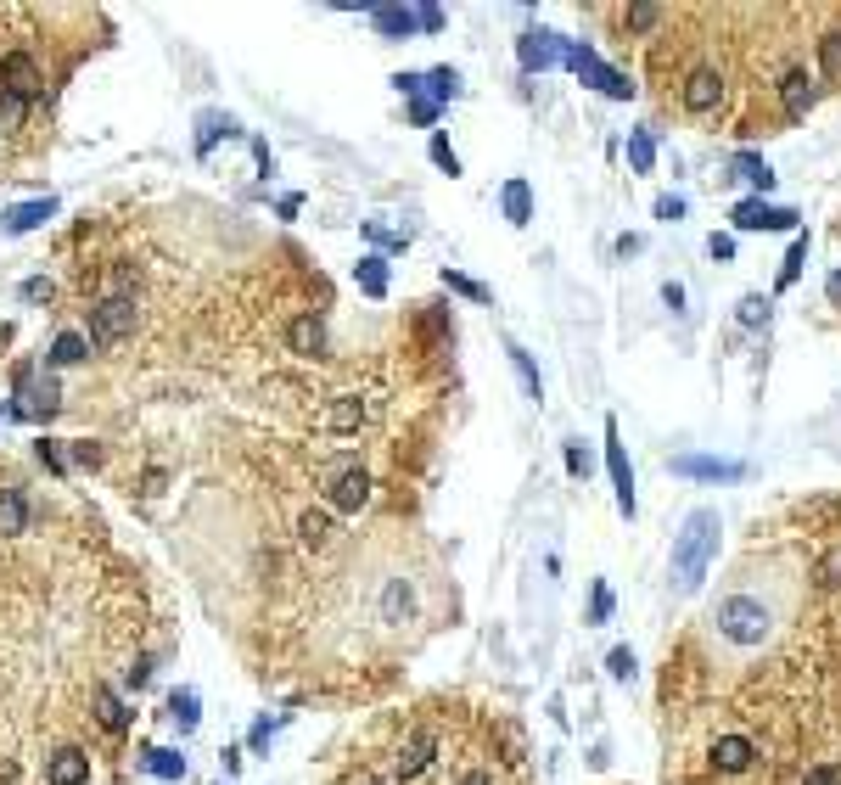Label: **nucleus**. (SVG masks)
I'll use <instances>...</instances> for the list:
<instances>
[{"label":"nucleus","mask_w":841,"mask_h":785,"mask_svg":"<svg viewBox=\"0 0 841 785\" xmlns=\"http://www.w3.org/2000/svg\"><path fill=\"white\" fill-rule=\"evenodd\" d=\"M718 533H724L718 511H690L685 516V533L673 539V584L685 589V595H690V589H701V578H707V567H713Z\"/></svg>","instance_id":"obj_1"},{"label":"nucleus","mask_w":841,"mask_h":785,"mask_svg":"<svg viewBox=\"0 0 841 785\" xmlns=\"http://www.w3.org/2000/svg\"><path fill=\"white\" fill-rule=\"evenodd\" d=\"M713 623H718V634H724L729 645H763L774 617H769V606L752 600V595H724L718 600V612H713Z\"/></svg>","instance_id":"obj_2"},{"label":"nucleus","mask_w":841,"mask_h":785,"mask_svg":"<svg viewBox=\"0 0 841 785\" xmlns=\"http://www.w3.org/2000/svg\"><path fill=\"white\" fill-rule=\"evenodd\" d=\"M62 410V393L51 376H40L34 365L17 371V404H6V415H29V421H51Z\"/></svg>","instance_id":"obj_3"},{"label":"nucleus","mask_w":841,"mask_h":785,"mask_svg":"<svg viewBox=\"0 0 841 785\" xmlns=\"http://www.w3.org/2000/svg\"><path fill=\"white\" fill-rule=\"evenodd\" d=\"M135 331V298H101L90 309V343L96 348H113Z\"/></svg>","instance_id":"obj_4"},{"label":"nucleus","mask_w":841,"mask_h":785,"mask_svg":"<svg viewBox=\"0 0 841 785\" xmlns=\"http://www.w3.org/2000/svg\"><path fill=\"white\" fill-rule=\"evenodd\" d=\"M561 62H572V68L584 73V79L600 90V96H612V101H628V96H634V85H628L617 68H606V62H600L589 45H561Z\"/></svg>","instance_id":"obj_5"},{"label":"nucleus","mask_w":841,"mask_h":785,"mask_svg":"<svg viewBox=\"0 0 841 785\" xmlns=\"http://www.w3.org/2000/svg\"><path fill=\"white\" fill-rule=\"evenodd\" d=\"M679 101H685V113L713 118L718 107H724V73H718V68H696L685 79V90H679Z\"/></svg>","instance_id":"obj_6"},{"label":"nucleus","mask_w":841,"mask_h":785,"mask_svg":"<svg viewBox=\"0 0 841 785\" xmlns=\"http://www.w3.org/2000/svg\"><path fill=\"white\" fill-rule=\"evenodd\" d=\"M774 90H780V113L791 118V124H797V118H808V113H813V101H819V90H813V73H808V68H785Z\"/></svg>","instance_id":"obj_7"},{"label":"nucleus","mask_w":841,"mask_h":785,"mask_svg":"<svg viewBox=\"0 0 841 785\" xmlns=\"http://www.w3.org/2000/svg\"><path fill=\"white\" fill-rule=\"evenodd\" d=\"M735 230H797V214L791 208H774V202H763V197H746V202H735Z\"/></svg>","instance_id":"obj_8"},{"label":"nucleus","mask_w":841,"mask_h":785,"mask_svg":"<svg viewBox=\"0 0 841 785\" xmlns=\"http://www.w3.org/2000/svg\"><path fill=\"white\" fill-rule=\"evenodd\" d=\"M432 752H438V729H427V724L410 729L404 746H399V757H393V774H399V780H415V774L432 763Z\"/></svg>","instance_id":"obj_9"},{"label":"nucleus","mask_w":841,"mask_h":785,"mask_svg":"<svg viewBox=\"0 0 841 785\" xmlns=\"http://www.w3.org/2000/svg\"><path fill=\"white\" fill-rule=\"evenodd\" d=\"M326 500L337 505V511H359V505L371 500V471H365V466H343V471H331Z\"/></svg>","instance_id":"obj_10"},{"label":"nucleus","mask_w":841,"mask_h":785,"mask_svg":"<svg viewBox=\"0 0 841 785\" xmlns=\"http://www.w3.org/2000/svg\"><path fill=\"white\" fill-rule=\"evenodd\" d=\"M606 466H612V483H617V511L634 516V466H628V455H623L617 421H606Z\"/></svg>","instance_id":"obj_11"},{"label":"nucleus","mask_w":841,"mask_h":785,"mask_svg":"<svg viewBox=\"0 0 841 785\" xmlns=\"http://www.w3.org/2000/svg\"><path fill=\"white\" fill-rule=\"evenodd\" d=\"M679 477H701V483H741L746 466L741 460H713V455H673Z\"/></svg>","instance_id":"obj_12"},{"label":"nucleus","mask_w":841,"mask_h":785,"mask_svg":"<svg viewBox=\"0 0 841 785\" xmlns=\"http://www.w3.org/2000/svg\"><path fill=\"white\" fill-rule=\"evenodd\" d=\"M561 34H544V29H528L522 40H516V57H522V68L528 73H544V68H556V57H561Z\"/></svg>","instance_id":"obj_13"},{"label":"nucleus","mask_w":841,"mask_h":785,"mask_svg":"<svg viewBox=\"0 0 841 785\" xmlns=\"http://www.w3.org/2000/svg\"><path fill=\"white\" fill-rule=\"evenodd\" d=\"M0 79H6V90H12V96H23V101H34V96L45 90V79H40V68H34V57H23V51L0 57Z\"/></svg>","instance_id":"obj_14"},{"label":"nucleus","mask_w":841,"mask_h":785,"mask_svg":"<svg viewBox=\"0 0 841 785\" xmlns=\"http://www.w3.org/2000/svg\"><path fill=\"white\" fill-rule=\"evenodd\" d=\"M45 219H57V197H34V202H17L12 214L0 219V230H6V236H29V230H40Z\"/></svg>","instance_id":"obj_15"},{"label":"nucleus","mask_w":841,"mask_h":785,"mask_svg":"<svg viewBox=\"0 0 841 785\" xmlns=\"http://www.w3.org/2000/svg\"><path fill=\"white\" fill-rule=\"evenodd\" d=\"M286 348L303 354V359L326 354V320H320V314H298V320L286 326Z\"/></svg>","instance_id":"obj_16"},{"label":"nucleus","mask_w":841,"mask_h":785,"mask_svg":"<svg viewBox=\"0 0 841 785\" xmlns=\"http://www.w3.org/2000/svg\"><path fill=\"white\" fill-rule=\"evenodd\" d=\"M45 780L51 785H85L90 780V757L79 752V746H62V752L45 763Z\"/></svg>","instance_id":"obj_17"},{"label":"nucleus","mask_w":841,"mask_h":785,"mask_svg":"<svg viewBox=\"0 0 841 785\" xmlns=\"http://www.w3.org/2000/svg\"><path fill=\"white\" fill-rule=\"evenodd\" d=\"M752 757H757V746L746 741V735H718V746H713V763H718L724 774L752 769Z\"/></svg>","instance_id":"obj_18"},{"label":"nucleus","mask_w":841,"mask_h":785,"mask_svg":"<svg viewBox=\"0 0 841 785\" xmlns=\"http://www.w3.org/2000/svg\"><path fill=\"white\" fill-rule=\"evenodd\" d=\"M17 533H29V500L23 488H0V539H17Z\"/></svg>","instance_id":"obj_19"},{"label":"nucleus","mask_w":841,"mask_h":785,"mask_svg":"<svg viewBox=\"0 0 841 785\" xmlns=\"http://www.w3.org/2000/svg\"><path fill=\"white\" fill-rule=\"evenodd\" d=\"M371 23L387 34V40H410V34L421 29V17H415L410 6H376V12H371Z\"/></svg>","instance_id":"obj_20"},{"label":"nucleus","mask_w":841,"mask_h":785,"mask_svg":"<svg viewBox=\"0 0 841 785\" xmlns=\"http://www.w3.org/2000/svg\"><path fill=\"white\" fill-rule=\"evenodd\" d=\"M410 612H415V589L404 584V578H387V589H382V623H410Z\"/></svg>","instance_id":"obj_21"},{"label":"nucleus","mask_w":841,"mask_h":785,"mask_svg":"<svg viewBox=\"0 0 841 785\" xmlns=\"http://www.w3.org/2000/svg\"><path fill=\"white\" fill-rule=\"evenodd\" d=\"M141 763H146V774H157V780H186V757L174 752V746H146Z\"/></svg>","instance_id":"obj_22"},{"label":"nucleus","mask_w":841,"mask_h":785,"mask_svg":"<svg viewBox=\"0 0 841 785\" xmlns=\"http://www.w3.org/2000/svg\"><path fill=\"white\" fill-rule=\"evenodd\" d=\"M354 275H359V292H365V298H387V258L382 253H365L354 264Z\"/></svg>","instance_id":"obj_23"},{"label":"nucleus","mask_w":841,"mask_h":785,"mask_svg":"<svg viewBox=\"0 0 841 785\" xmlns=\"http://www.w3.org/2000/svg\"><path fill=\"white\" fill-rule=\"evenodd\" d=\"M85 354H90V337H85V331H62L57 343H51V354H45V365H79Z\"/></svg>","instance_id":"obj_24"},{"label":"nucleus","mask_w":841,"mask_h":785,"mask_svg":"<svg viewBox=\"0 0 841 785\" xmlns=\"http://www.w3.org/2000/svg\"><path fill=\"white\" fill-rule=\"evenodd\" d=\"M219 135H242V129H236V118H225V113H202V124H197V152L208 157Z\"/></svg>","instance_id":"obj_25"},{"label":"nucleus","mask_w":841,"mask_h":785,"mask_svg":"<svg viewBox=\"0 0 841 785\" xmlns=\"http://www.w3.org/2000/svg\"><path fill=\"white\" fill-rule=\"evenodd\" d=\"M505 219H511V225H528V219H533V191H528V180H511V186H505Z\"/></svg>","instance_id":"obj_26"},{"label":"nucleus","mask_w":841,"mask_h":785,"mask_svg":"<svg viewBox=\"0 0 841 785\" xmlns=\"http://www.w3.org/2000/svg\"><path fill=\"white\" fill-rule=\"evenodd\" d=\"M197 707H202L197 690H174V696H169V718L180 724V735H191V729H197V718H202Z\"/></svg>","instance_id":"obj_27"},{"label":"nucleus","mask_w":841,"mask_h":785,"mask_svg":"<svg viewBox=\"0 0 841 785\" xmlns=\"http://www.w3.org/2000/svg\"><path fill=\"white\" fill-rule=\"evenodd\" d=\"M298 533H303L309 550H326V544H331V516L326 511H303L298 516Z\"/></svg>","instance_id":"obj_28"},{"label":"nucleus","mask_w":841,"mask_h":785,"mask_svg":"<svg viewBox=\"0 0 841 785\" xmlns=\"http://www.w3.org/2000/svg\"><path fill=\"white\" fill-rule=\"evenodd\" d=\"M735 174H741L746 186H757V191H774V169L763 163V157H752V152L735 157Z\"/></svg>","instance_id":"obj_29"},{"label":"nucleus","mask_w":841,"mask_h":785,"mask_svg":"<svg viewBox=\"0 0 841 785\" xmlns=\"http://www.w3.org/2000/svg\"><path fill=\"white\" fill-rule=\"evenodd\" d=\"M359 421H365V404H359V399H337V404L326 410V427H331V432H354Z\"/></svg>","instance_id":"obj_30"},{"label":"nucleus","mask_w":841,"mask_h":785,"mask_svg":"<svg viewBox=\"0 0 841 785\" xmlns=\"http://www.w3.org/2000/svg\"><path fill=\"white\" fill-rule=\"evenodd\" d=\"M628 163H634L640 174L656 169V141H651V129H634V135H628Z\"/></svg>","instance_id":"obj_31"},{"label":"nucleus","mask_w":841,"mask_h":785,"mask_svg":"<svg viewBox=\"0 0 841 785\" xmlns=\"http://www.w3.org/2000/svg\"><path fill=\"white\" fill-rule=\"evenodd\" d=\"M819 73H825V79H841V29L819 34Z\"/></svg>","instance_id":"obj_32"},{"label":"nucleus","mask_w":841,"mask_h":785,"mask_svg":"<svg viewBox=\"0 0 841 785\" xmlns=\"http://www.w3.org/2000/svg\"><path fill=\"white\" fill-rule=\"evenodd\" d=\"M23 118H29V101H23V96H12V90H0V135L23 129Z\"/></svg>","instance_id":"obj_33"},{"label":"nucleus","mask_w":841,"mask_h":785,"mask_svg":"<svg viewBox=\"0 0 841 785\" xmlns=\"http://www.w3.org/2000/svg\"><path fill=\"white\" fill-rule=\"evenodd\" d=\"M421 85L432 90V101H449L460 90V73L455 68H432V73H421Z\"/></svg>","instance_id":"obj_34"},{"label":"nucleus","mask_w":841,"mask_h":785,"mask_svg":"<svg viewBox=\"0 0 841 785\" xmlns=\"http://www.w3.org/2000/svg\"><path fill=\"white\" fill-rule=\"evenodd\" d=\"M505 354H511L516 376H522V382H528V393H533V399H539V393H544V382H539V371H533V359H528V348H522V343H505Z\"/></svg>","instance_id":"obj_35"},{"label":"nucleus","mask_w":841,"mask_h":785,"mask_svg":"<svg viewBox=\"0 0 841 785\" xmlns=\"http://www.w3.org/2000/svg\"><path fill=\"white\" fill-rule=\"evenodd\" d=\"M96 718H101V729H124V707H118V696L113 690H96Z\"/></svg>","instance_id":"obj_36"},{"label":"nucleus","mask_w":841,"mask_h":785,"mask_svg":"<svg viewBox=\"0 0 841 785\" xmlns=\"http://www.w3.org/2000/svg\"><path fill=\"white\" fill-rule=\"evenodd\" d=\"M443 286L460 292V298H471V303H488V286L483 281H466V275H455V270H443Z\"/></svg>","instance_id":"obj_37"},{"label":"nucleus","mask_w":841,"mask_h":785,"mask_svg":"<svg viewBox=\"0 0 841 785\" xmlns=\"http://www.w3.org/2000/svg\"><path fill=\"white\" fill-rule=\"evenodd\" d=\"M819 589H841V544L825 550V561H819Z\"/></svg>","instance_id":"obj_38"},{"label":"nucleus","mask_w":841,"mask_h":785,"mask_svg":"<svg viewBox=\"0 0 841 785\" xmlns=\"http://www.w3.org/2000/svg\"><path fill=\"white\" fill-rule=\"evenodd\" d=\"M432 163H438L443 174H460V157H455V146L443 141V135H432Z\"/></svg>","instance_id":"obj_39"},{"label":"nucleus","mask_w":841,"mask_h":785,"mask_svg":"<svg viewBox=\"0 0 841 785\" xmlns=\"http://www.w3.org/2000/svg\"><path fill=\"white\" fill-rule=\"evenodd\" d=\"M34 455H40L45 466L57 471V477H62V471H68V455H62V449H57V438H40V443H34Z\"/></svg>","instance_id":"obj_40"},{"label":"nucleus","mask_w":841,"mask_h":785,"mask_svg":"<svg viewBox=\"0 0 841 785\" xmlns=\"http://www.w3.org/2000/svg\"><path fill=\"white\" fill-rule=\"evenodd\" d=\"M802 258H808V236H797V247H791V258H785V270H780V286H791V281H797Z\"/></svg>","instance_id":"obj_41"},{"label":"nucleus","mask_w":841,"mask_h":785,"mask_svg":"<svg viewBox=\"0 0 841 785\" xmlns=\"http://www.w3.org/2000/svg\"><path fill=\"white\" fill-rule=\"evenodd\" d=\"M68 460H73V466H101V443L79 438V443H73V449H68Z\"/></svg>","instance_id":"obj_42"},{"label":"nucleus","mask_w":841,"mask_h":785,"mask_svg":"<svg viewBox=\"0 0 841 785\" xmlns=\"http://www.w3.org/2000/svg\"><path fill=\"white\" fill-rule=\"evenodd\" d=\"M606 668H612V679H634V651H628V645H617L612 657H606Z\"/></svg>","instance_id":"obj_43"},{"label":"nucleus","mask_w":841,"mask_h":785,"mask_svg":"<svg viewBox=\"0 0 841 785\" xmlns=\"http://www.w3.org/2000/svg\"><path fill=\"white\" fill-rule=\"evenodd\" d=\"M802 785H841V769L836 763H813V769L802 774Z\"/></svg>","instance_id":"obj_44"},{"label":"nucleus","mask_w":841,"mask_h":785,"mask_svg":"<svg viewBox=\"0 0 841 785\" xmlns=\"http://www.w3.org/2000/svg\"><path fill=\"white\" fill-rule=\"evenodd\" d=\"M51 292H57V286L45 281V275H34V281H23V303H51Z\"/></svg>","instance_id":"obj_45"},{"label":"nucleus","mask_w":841,"mask_h":785,"mask_svg":"<svg viewBox=\"0 0 841 785\" xmlns=\"http://www.w3.org/2000/svg\"><path fill=\"white\" fill-rule=\"evenodd\" d=\"M741 320H746V326H763V320H769V298H746L741 303Z\"/></svg>","instance_id":"obj_46"},{"label":"nucleus","mask_w":841,"mask_h":785,"mask_svg":"<svg viewBox=\"0 0 841 785\" xmlns=\"http://www.w3.org/2000/svg\"><path fill=\"white\" fill-rule=\"evenodd\" d=\"M410 118H415V124H432V118H438V101H432V96H410Z\"/></svg>","instance_id":"obj_47"},{"label":"nucleus","mask_w":841,"mask_h":785,"mask_svg":"<svg viewBox=\"0 0 841 785\" xmlns=\"http://www.w3.org/2000/svg\"><path fill=\"white\" fill-rule=\"evenodd\" d=\"M589 617H595V623L612 617V589H606V584H595V606H589Z\"/></svg>","instance_id":"obj_48"},{"label":"nucleus","mask_w":841,"mask_h":785,"mask_svg":"<svg viewBox=\"0 0 841 785\" xmlns=\"http://www.w3.org/2000/svg\"><path fill=\"white\" fill-rule=\"evenodd\" d=\"M567 471H572V477H589V460H584L578 443H567Z\"/></svg>","instance_id":"obj_49"},{"label":"nucleus","mask_w":841,"mask_h":785,"mask_svg":"<svg viewBox=\"0 0 841 785\" xmlns=\"http://www.w3.org/2000/svg\"><path fill=\"white\" fill-rule=\"evenodd\" d=\"M679 214H685V202H679V197H662V202H656V219H679Z\"/></svg>","instance_id":"obj_50"},{"label":"nucleus","mask_w":841,"mask_h":785,"mask_svg":"<svg viewBox=\"0 0 841 785\" xmlns=\"http://www.w3.org/2000/svg\"><path fill=\"white\" fill-rule=\"evenodd\" d=\"M124 679H129V685H135V690H141V685H146V679H152V662H146V657H141V662H135V668H129V673H124Z\"/></svg>","instance_id":"obj_51"},{"label":"nucleus","mask_w":841,"mask_h":785,"mask_svg":"<svg viewBox=\"0 0 841 785\" xmlns=\"http://www.w3.org/2000/svg\"><path fill=\"white\" fill-rule=\"evenodd\" d=\"M707 247H713V258H735V236H713Z\"/></svg>","instance_id":"obj_52"},{"label":"nucleus","mask_w":841,"mask_h":785,"mask_svg":"<svg viewBox=\"0 0 841 785\" xmlns=\"http://www.w3.org/2000/svg\"><path fill=\"white\" fill-rule=\"evenodd\" d=\"M455 785H494V774H488V769H466Z\"/></svg>","instance_id":"obj_53"},{"label":"nucleus","mask_w":841,"mask_h":785,"mask_svg":"<svg viewBox=\"0 0 841 785\" xmlns=\"http://www.w3.org/2000/svg\"><path fill=\"white\" fill-rule=\"evenodd\" d=\"M415 17H421V29H443V12H438V6H421Z\"/></svg>","instance_id":"obj_54"},{"label":"nucleus","mask_w":841,"mask_h":785,"mask_svg":"<svg viewBox=\"0 0 841 785\" xmlns=\"http://www.w3.org/2000/svg\"><path fill=\"white\" fill-rule=\"evenodd\" d=\"M270 735H275L270 718H264V724H253V746H270Z\"/></svg>","instance_id":"obj_55"},{"label":"nucleus","mask_w":841,"mask_h":785,"mask_svg":"<svg viewBox=\"0 0 841 785\" xmlns=\"http://www.w3.org/2000/svg\"><path fill=\"white\" fill-rule=\"evenodd\" d=\"M830 298H836V303H841V270H836V275H830Z\"/></svg>","instance_id":"obj_56"},{"label":"nucleus","mask_w":841,"mask_h":785,"mask_svg":"<svg viewBox=\"0 0 841 785\" xmlns=\"http://www.w3.org/2000/svg\"><path fill=\"white\" fill-rule=\"evenodd\" d=\"M359 785H387V780H359Z\"/></svg>","instance_id":"obj_57"}]
</instances>
